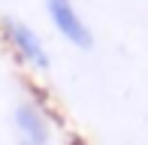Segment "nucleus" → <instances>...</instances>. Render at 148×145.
I'll return each mask as SVG.
<instances>
[{
  "label": "nucleus",
  "instance_id": "obj_1",
  "mask_svg": "<svg viewBox=\"0 0 148 145\" xmlns=\"http://www.w3.org/2000/svg\"><path fill=\"white\" fill-rule=\"evenodd\" d=\"M0 24H3V36H6V42L12 45V51L18 55V61H24L27 67H33L36 72H45L51 67L49 51H45L42 39L36 36V30H33L30 24L18 21V18H12V15H6Z\"/></svg>",
  "mask_w": 148,
  "mask_h": 145
},
{
  "label": "nucleus",
  "instance_id": "obj_2",
  "mask_svg": "<svg viewBox=\"0 0 148 145\" xmlns=\"http://www.w3.org/2000/svg\"><path fill=\"white\" fill-rule=\"evenodd\" d=\"M45 12H49L55 30L70 45H76L82 51L94 49V34H91L88 24H85V18L79 15V9L73 6V0H45Z\"/></svg>",
  "mask_w": 148,
  "mask_h": 145
},
{
  "label": "nucleus",
  "instance_id": "obj_3",
  "mask_svg": "<svg viewBox=\"0 0 148 145\" xmlns=\"http://www.w3.org/2000/svg\"><path fill=\"white\" fill-rule=\"evenodd\" d=\"M12 124H15L18 142L51 145V121L36 100H18L15 109H12Z\"/></svg>",
  "mask_w": 148,
  "mask_h": 145
},
{
  "label": "nucleus",
  "instance_id": "obj_4",
  "mask_svg": "<svg viewBox=\"0 0 148 145\" xmlns=\"http://www.w3.org/2000/svg\"><path fill=\"white\" fill-rule=\"evenodd\" d=\"M66 145H88V142H85L82 136H70V139H66Z\"/></svg>",
  "mask_w": 148,
  "mask_h": 145
},
{
  "label": "nucleus",
  "instance_id": "obj_5",
  "mask_svg": "<svg viewBox=\"0 0 148 145\" xmlns=\"http://www.w3.org/2000/svg\"><path fill=\"white\" fill-rule=\"evenodd\" d=\"M18 145H27V142H18Z\"/></svg>",
  "mask_w": 148,
  "mask_h": 145
}]
</instances>
